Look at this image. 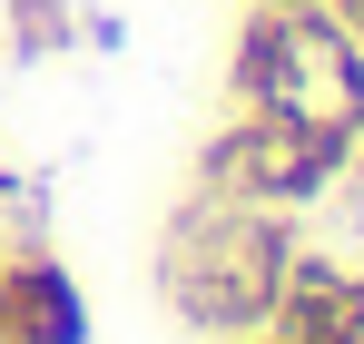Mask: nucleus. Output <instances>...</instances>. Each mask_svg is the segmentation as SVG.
<instances>
[{"label": "nucleus", "instance_id": "nucleus-1", "mask_svg": "<svg viewBox=\"0 0 364 344\" xmlns=\"http://www.w3.org/2000/svg\"><path fill=\"white\" fill-rule=\"evenodd\" d=\"M276 276H286V236L266 217H187L168 236V286L197 325H246L276 305Z\"/></svg>", "mask_w": 364, "mask_h": 344}, {"label": "nucleus", "instance_id": "nucleus-2", "mask_svg": "<svg viewBox=\"0 0 364 344\" xmlns=\"http://www.w3.org/2000/svg\"><path fill=\"white\" fill-rule=\"evenodd\" d=\"M0 325H10V344H79L89 335V315H79V295H69V276L50 256L0 266Z\"/></svg>", "mask_w": 364, "mask_h": 344}, {"label": "nucleus", "instance_id": "nucleus-3", "mask_svg": "<svg viewBox=\"0 0 364 344\" xmlns=\"http://www.w3.org/2000/svg\"><path fill=\"white\" fill-rule=\"evenodd\" d=\"M10 40H20V50H60V40H69L60 0H10Z\"/></svg>", "mask_w": 364, "mask_h": 344}]
</instances>
